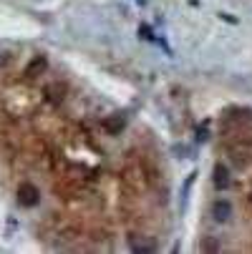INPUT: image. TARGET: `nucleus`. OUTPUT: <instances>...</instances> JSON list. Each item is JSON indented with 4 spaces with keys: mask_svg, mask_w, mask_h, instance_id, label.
Masks as SVG:
<instances>
[{
    "mask_svg": "<svg viewBox=\"0 0 252 254\" xmlns=\"http://www.w3.org/2000/svg\"><path fill=\"white\" fill-rule=\"evenodd\" d=\"M18 201L23 206H35L41 201V191L35 184H30V181H23V184L18 187Z\"/></svg>",
    "mask_w": 252,
    "mask_h": 254,
    "instance_id": "f257e3e1",
    "label": "nucleus"
},
{
    "mask_svg": "<svg viewBox=\"0 0 252 254\" xmlns=\"http://www.w3.org/2000/svg\"><path fill=\"white\" fill-rule=\"evenodd\" d=\"M230 214H232V204H230L227 199H220V201L212 204V216H214L217 222H227Z\"/></svg>",
    "mask_w": 252,
    "mask_h": 254,
    "instance_id": "f03ea898",
    "label": "nucleus"
},
{
    "mask_svg": "<svg viewBox=\"0 0 252 254\" xmlns=\"http://www.w3.org/2000/svg\"><path fill=\"white\" fill-rule=\"evenodd\" d=\"M46 68H48L46 56H35V58L28 63V68H25V76H28V78H35V76H41Z\"/></svg>",
    "mask_w": 252,
    "mask_h": 254,
    "instance_id": "7ed1b4c3",
    "label": "nucleus"
},
{
    "mask_svg": "<svg viewBox=\"0 0 252 254\" xmlns=\"http://www.w3.org/2000/svg\"><path fill=\"white\" fill-rule=\"evenodd\" d=\"M46 96H48L51 103H61L63 96H66V88H63L61 83H48V86H46Z\"/></svg>",
    "mask_w": 252,
    "mask_h": 254,
    "instance_id": "20e7f679",
    "label": "nucleus"
},
{
    "mask_svg": "<svg viewBox=\"0 0 252 254\" xmlns=\"http://www.w3.org/2000/svg\"><path fill=\"white\" fill-rule=\"evenodd\" d=\"M214 184H217V189H227L230 187V174L222 164L214 166Z\"/></svg>",
    "mask_w": 252,
    "mask_h": 254,
    "instance_id": "39448f33",
    "label": "nucleus"
},
{
    "mask_svg": "<svg viewBox=\"0 0 252 254\" xmlns=\"http://www.w3.org/2000/svg\"><path fill=\"white\" fill-rule=\"evenodd\" d=\"M103 128L109 131L111 136L121 133V128H124V116H111V119H106V121H103Z\"/></svg>",
    "mask_w": 252,
    "mask_h": 254,
    "instance_id": "423d86ee",
    "label": "nucleus"
},
{
    "mask_svg": "<svg viewBox=\"0 0 252 254\" xmlns=\"http://www.w3.org/2000/svg\"><path fill=\"white\" fill-rule=\"evenodd\" d=\"M131 249H134V252H141V254H147V252H154L157 247H154L152 242L147 244V242H134V239H131Z\"/></svg>",
    "mask_w": 252,
    "mask_h": 254,
    "instance_id": "0eeeda50",
    "label": "nucleus"
},
{
    "mask_svg": "<svg viewBox=\"0 0 252 254\" xmlns=\"http://www.w3.org/2000/svg\"><path fill=\"white\" fill-rule=\"evenodd\" d=\"M202 249H204V252H217V244H214V242H204Z\"/></svg>",
    "mask_w": 252,
    "mask_h": 254,
    "instance_id": "6e6552de",
    "label": "nucleus"
}]
</instances>
